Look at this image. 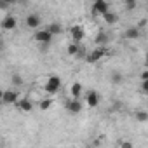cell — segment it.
<instances>
[{"mask_svg":"<svg viewBox=\"0 0 148 148\" xmlns=\"http://www.w3.org/2000/svg\"><path fill=\"white\" fill-rule=\"evenodd\" d=\"M59 87H61V79H59L58 75H51V77L47 79L45 86H44V91H45L47 94H56V92L59 91Z\"/></svg>","mask_w":148,"mask_h":148,"instance_id":"obj_1","label":"cell"},{"mask_svg":"<svg viewBox=\"0 0 148 148\" xmlns=\"http://www.w3.org/2000/svg\"><path fill=\"white\" fill-rule=\"evenodd\" d=\"M105 56H106V47H105V45H96V49L89 52V56L86 58V61L91 63V64H94V63H98L99 59H103Z\"/></svg>","mask_w":148,"mask_h":148,"instance_id":"obj_2","label":"cell"},{"mask_svg":"<svg viewBox=\"0 0 148 148\" xmlns=\"http://www.w3.org/2000/svg\"><path fill=\"white\" fill-rule=\"evenodd\" d=\"M52 33L49 32V28H38L37 32H35V35H33V38H35V42H38V44H51V40H52Z\"/></svg>","mask_w":148,"mask_h":148,"instance_id":"obj_3","label":"cell"},{"mask_svg":"<svg viewBox=\"0 0 148 148\" xmlns=\"http://www.w3.org/2000/svg\"><path fill=\"white\" fill-rule=\"evenodd\" d=\"M108 11H110V7H108L106 0H94L92 2V16H103Z\"/></svg>","mask_w":148,"mask_h":148,"instance_id":"obj_4","label":"cell"},{"mask_svg":"<svg viewBox=\"0 0 148 148\" xmlns=\"http://www.w3.org/2000/svg\"><path fill=\"white\" fill-rule=\"evenodd\" d=\"M18 101H19V94L16 92V91H5L4 94H2V103L4 105H18Z\"/></svg>","mask_w":148,"mask_h":148,"instance_id":"obj_5","label":"cell"},{"mask_svg":"<svg viewBox=\"0 0 148 148\" xmlns=\"http://www.w3.org/2000/svg\"><path fill=\"white\" fill-rule=\"evenodd\" d=\"M66 110L70 112V113H79V112H82V101H80V98H73V99H70V101H66Z\"/></svg>","mask_w":148,"mask_h":148,"instance_id":"obj_6","label":"cell"},{"mask_svg":"<svg viewBox=\"0 0 148 148\" xmlns=\"http://www.w3.org/2000/svg\"><path fill=\"white\" fill-rule=\"evenodd\" d=\"M70 35H71V38H73V42H82L84 38H86V30L82 28V26H71V30H70Z\"/></svg>","mask_w":148,"mask_h":148,"instance_id":"obj_7","label":"cell"},{"mask_svg":"<svg viewBox=\"0 0 148 148\" xmlns=\"http://www.w3.org/2000/svg\"><path fill=\"white\" fill-rule=\"evenodd\" d=\"M25 23H26V26H28V28L38 30V26H40L42 19H40V16H38V14H28V16H26V19H25Z\"/></svg>","mask_w":148,"mask_h":148,"instance_id":"obj_8","label":"cell"},{"mask_svg":"<svg viewBox=\"0 0 148 148\" xmlns=\"http://www.w3.org/2000/svg\"><path fill=\"white\" fill-rule=\"evenodd\" d=\"M139 37H141V28H138V26H131L124 32V38H127V40H138Z\"/></svg>","mask_w":148,"mask_h":148,"instance_id":"obj_9","label":"cell"},{"mask_svg":"<svg viewBox=\"0 0 148 148\" xmlns=\"http://www.w3.org/2000/svg\"><path fill=\"white\" fill-rule=\"evenodd\" d=\"M18 26V19L14 18V16H5L4 19H2V28L5 30V32H11V30H14Z\"/></svg>","mask_w":148,"mask_h":148,"instance_id":"obj_10","label":"cell"},{"mask_svg":"<svg viewBox=\"0 0 148 148\" xmlns=\"http://www.w3.org/2000/svg\"><path fill=\"white\" fill-rule=\"evenodd\" d=\"M86 103H87V106H89V108L98 106V105H99V94H98L96 91H89V92H87V96H86Z\"/></svg>","mask_w":148,"mask_h":148,"instance_id":"obj_11","label":"cell"},{"mask_svg":"<svg viewBox=\"0 0 148 148\" xmlns=\"http://www.w3.org/2000/svg\"><path fill=\"white\" fill-rule=\"evenodd\" d=\"M103 19H105V23H108V25H115V23L119 21V14L113 12V11H108V12L103 14Z\"/></svg>","mask_w":148,"mask_h":148,"instance_id":"obj_12","label":"cell"},{"mask_svg":"<svg viewBox=\"0 0 148 148\" xmlns=\"http://www.w3.org/2000/svg\"><path fill=\"white\" fill-rule=\"evenodd\" d=\"M70 94H71V98H80V94H82V84H80V82L71 84V87H70Z\"/></svg>","mask_w":148,"mask_h":148,"instance_id":"obj_13","label":"cell"},{"mask_svg":"<svg viewBox=\"0 0 148 148\" xmlns=\"http://www.w3.org/2000/svg\"><path fill=\"white\" fill-rule=\"evenodd\" d=\"M16 106H18L21 112H32V108H33V105H32L30 99H19Z\"/></svg>","mask_w":148,"mask_h":148,"instance_id":"obj_14","label":"cell"},{"mask_svg":"<svg viewBox=\"0 0 148 148\" xmlns=\"http://www.w3.org/2000/svg\"><path fill=\"white\" fill-rule=\"evenodd\" d=\"M108 40H110L108 35H106L105 32H99V33L96 35V38H94V44H96V45H106Z\"/></svg>","mask_w":148,"mask_h":148,"instance_id":"obj_15","label":"cell"},{"mask_svg":"<svg viewBox=\"0 0 148 148\" xmlns=\"http://www.w3.org/2000/svg\"><path fill=\"white\" fill-rule=\"evenodd\" d=\"M66 52H68L70 56H79V52H80V44H79V42H71V44L68 45Z\"/></svg>","mask_w":148,"mask_h":148,"instance_id":"obj_16","label":"cell"},{"mask_svg":"<svg viewBox=\"0 0 148 148\" xmlns=\"http://www.w3.org/2000/svg\"><path fill=\"white\" fill-rule=\"evenodd\" d=\"M47 28H49V32H51L52 35H59V33L63 32V26H61L59 23H56V21H54V23H51Z\"/></svg>","mask_w":148,"mask_h":148,"instance_id":"obj_17","label":"cell"},{"mask_svg":"<svg viewBox=\"0 0 148 148\" xmlns=\"http://www.w3.org/2000/svg\"><path fill=\"white\" fill-rule=\"evenodd\" d=\"M136 119H138L139 122H148V112H145V110L136 112Z\"/></svg>","mask_w":148,"mask_h":148,"instance_id":"obj_18","label":"cell"},{"mask_svg":"<svg viewBox=\"0 0 148 148\" xmlns=\"http://www.w3.org/2000/svg\"><path fill=\"white\" fill-rule=\"evenodd\" d=\"M124 5H125V11L132 12L136 9V0H124Z\"/></svg>","mask_w":148,"mask_h":148,"instance_id":"obj_19","label":"cell"},{"mask_svg":"<svg viewBox=\"0 0 148 148\" xmlns=\"http://www.w3.org/2000/svg\"><path fill=\"white\" fill-rule=\"evenodd\" d=\"M110 80H112L113 84H120V82H122V73H119V71L112 73V75H110Z\"/></svg>","mask_w":148,"mask_h":148,"instance_id":"obj_20","label":"cell"},{"mask_svg":"<svg viewBox=\"0 0 148 148\" xmlns=\"http://www.w3.org/2000/svg\"><path fill=\"white\" fill-rule=\"evenodd\" d=\"M51 105H52V99H49V98H45V99H42L40 101V110H49L51 108Z\"/></svg>","mask_w":148,"mask_h":148,"instance_id":"obj_21","label":"cell"},{"mask_svg":"<svg viewBox=\"0 0 148 148\" xmlns=\"http://www.w3.org/2000/svg\"><path fill=\"white\" fill-rule=\"evenodd\" d=\"M11 82H12V86H16V87H19V86L23 84V79H21L19 75H12V80H11Z\"/></svg>","mask_w":148,"mask_h":148,"instance_id":"obj_22","label":"cell"},{"mask_svg":"<svg viewBox=\"0 0 148 148\" xmlns=\"http://www.w3.org/2000/svg\"><path fill=\"white\" fill-rule=\"evenodd\" d=\"M141 91H143L145 94H148V79L141 80Z\"/></svg>","mask_w":148,"mask_h":148,"instance_id":"obj_23","label":"cell"},{"mask_svg":"<svg viewBox=\"0 0 148 148\" xmlns=\"http://www.w3.org/2000/svg\"><path fill=\"white\" fill-rule=\"evenodd\" d=\"M146 25H148V19H145V18H143V19H141V21L138 23V28H145Z\"/></svg>","mask_w":148,"mask_h":148,"instance_id":"obj_24","label":"cell"},{"mask_svg":"<svg viewBox=\"0 0 148 148\" xmlns=\"http://www.w3.org/2000/svg\"><path fill=\"white\" fill-rule=\"evenodd\" d=\"M139 79H141V80H145V79H148V68H146V70H145V71L141 73V75H139Z\"/></svg>","mask_w":148,"mask_h":148,"instance_id":"obj_25","label":"cell"},{"mask_svg":"<svg viewBox=\"0 0 148 148\" xmlns=\"http://www.w3.org/2000/svg\"><path fill=\"white\" fill-rule=\"evenodd\" d=\"M0 7H2V9H7V7H9V4L5 2V0H0Z\"/></svg>","mask_w":148,"mask_h":148,"instance_id":"obj_26","label":"cell"},{"mask_svg":"<svg viewBox=\"0 0 148 148\" xmlns=\"http://www.w3.org/2000/svg\"><path fill=\"white\" fill-rule=\"evenodd\" d=\"M5 2H7L9 5H14V4H18V0H5Z\"/></svg>","mask_w":148,"mask_h":148,"instance_id":"obj_27","label":"cell"},{"mask_svg":"<svg viewBox=\"0 0 148 148\" xmlns=\"http://www.w3.org/2000/svg\"><path fill=\"white\" fill-rule=\"evenodd\" d=\"M120 145H122V146H132V143H129V141H122Z\"/></svg>","mask_w":148,"mask_h":148,"instance_id":"obj_28","label":"cell"},{"mask_svg":"<svg viewBox=\"0 0 148 148\" xmlns=\"http://www.w3.org/2000/svg\"><path fill=\"white\" fill-rule=\"evenodd\" d=\"M145 66L148 68V52H146V56H145Z\"/></svg>","mask_w":148,"mask_h":148,"instance_id":"obj_29","label":"cell"}]
</instances>
